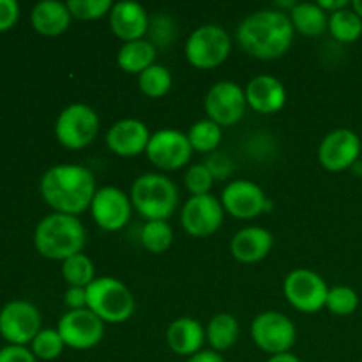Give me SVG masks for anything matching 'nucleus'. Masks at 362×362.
Segmentation results:
<instances>
[{
    "label": "nucleus",
    "instance_id": "nucleus-1",
    "mask_svg": "<svg viewBox=\"0 0 362 362\" xmlns=\"http://www.w3.org/2000/svg\"><path fill=\"white\" fill-rule=\"evenodd\" d=\"M41 197L59 214L80 216L90 209L98 186L94 173L81 165L62 163L45 172L39 182Z\"/></svg>",
    "mask_w": 362,
    "mask_h": 362
},
{
    "label": "nucleus",
    "instance_id": "nucleus-2",
    "mask_svg": "<svg viewBox=\"0 0 362 362\" xmlns=\"http://www.w3.org/2000/svg\"><path fill=\"white\" fill-rule=\"evenodd\" d=\"M293 25L283 11L260 9L244 18L237 28V41L250 57L258 60L281 59L293 42Z\"/></svg>",
    "mask_w": 362,
    "mask_h": 362
},
{
    "label": "nucleus",
    "instance_id": "nucleus-3",
    "mask_svg": "<svg viewBox=\"0 0 362 362\" xmlns=\"http://www.w3.org/2000/svg\"><path fill=\"white\" fill-rule=\"evenodd\" d=\"M87 232L76 216L53 212L42 218L34 230V246L41 257L64 262L83 253Z\"/></svg>",
    "mask_w": 362,
    "mask_h": 362
},
{
    "label": "nucleus",
    "instance_id": "nucleus-4",
    "mask_svg": "<svg viewBox=\"0 0 362 362\" xmlns=\"http://www.w3.org/2000/svg\"><path fill=\"white\" fill-rule=\"evenodd\" d=\"M131 204L145 221H168L179 207V189L163 173H144L131 184Z\"/></svg>",
    "mask_w": 362,
    "mask_h": 362
},
{
    "label": "nucleus",
    "instance_id": "nucleus-5",
    "mask_svg": "<svg viewBox=\"0 0 362 362\" xmlns=\"http://www.w3.org/2000/svg\"><path fill=\"white\" fill-rule=\"evenodd\" d=\"M87 308L105 324H122L133 317L136 303L126 283L101 276L87 286Z\"/></svg>",
    "mask_w": 362,
    "mask_h": 362
},
{
    "label": "nucleus",
    "instance_id": "nucleus-6",
    "mask_svg": "<svg viewBox=\"0 0 362 362\" xmlns=\"http://www.w3.org/2000/svg\"><path fill=\"white\" fill-rule=\"evenodd\" d=\"M232 52V39L221 25H202L186 39L184 53L187 62L200 71L219 67Z\"/></svg>",
    "mask_w": 362,
    "mask_h": 362
},
{
    "label": "nucleus",
    "instance_id": "nucleus-7",
    "mask_svg": "<svg viewBox=\"0 0 362 362\" xmlns=\"http://www.w3.org/2000/svg\"><path fill=\"white\" fill-rule=\"evenodd\" d=\"M99 115L94 108L83 103L66 106L55 120V138L69 151H81L98 138Z\"/></svg>",
    "mask_w": 362,
    "mask_h": 362
},
{
    "label": "nucleus",
    "instance_id": "nucleus-8",
    "mask_svg": "<svg viewBox=\"0 0 362 362\" xmlns=\"http://www.w3.org/2000/svg\"><path fill=\"white\" fill-rule=\"evenodd\" d=\"M251 338L262 352L278 356L292 350L296 345L297 331L293 322L279 311H262L251 324Z\"/></svg>",
    "mask_w": 362,
    "mask_h": 362
},
{
    "label": "nucleus",
    "instance_id": "nucleus-9",
    "mask_svg": "<svg viewBox=\"0 0 362 362\" xmlns=\"http://www.w3.org/2000/svg\"><path fill=\"white\" fill-rule=\"evenodd\" d=\"M283 293L300 313H317L325 308L329 286L320 274L310 269H296L283 281Z\"/></svg>",
    "mask_w": 362,
    "mask_h": 362
},
{
    "label": "nucleus",
    "instance_id": "nucleus-10",
    "mask_svg": "<svg viewBox=\"0 0 362 362\" xmlns=\"http://www.w3.org/2000/svg\"><path fill=\"white\" fill-rule=\"evenodd\" d=\"M207 119L219 127L235 126L246 113V90L232 80H223L209 88L204 101Z\"/></svg>",
    "mask_w": 362,
    "mask_h": 362
},
{
    "label": "nucleus",
    "instance_id": "nucleus-11",
    "mask_svg": "<svg viewBox=\"0 0 362 362\" xmlns=\"http://www.w3.org/2000/svg\"><path fill=\"white\" fill-rule=\"evenodd\" d=\"M193 152L186 133L166 127L152 133L145 154L156 168L177 172L189 163Z\"/></svg>",
    "mask_w": 362,
    "mask_h": 362
},
{
    "label": "nucleus",
    "instance_id": "nucleus-12",
    "mask_svg": "<svg viewBox=\"0 0 362 362\" xmlns=\"http://www.w3.org/2000/svg\"><path fill=\"white\" fill-rule=\"evenodd\" d=\"M219 200L226 214L235 219H243V221L258 218L272 209L271 200L264 193V189L257 182L247 179L232 180L226 184Z\"/></svg>",
    "mask_w": 362,
    "mask_h": 362
},
{
    "label": "nucleus",
    "instance_id": "nucleus-13",
    "mask_svg": "<svg viewBox=\"0 0 362 362\" xmlns=\"http://www.w3.org/2000/svg\"><path fill=\"white\" fill-rule=\"evenodd\" d=\"M41 331V313L28 300H11L0 310V334L9 345L27 346Z\"/></svg>",
    "mask_w": 362,
    "mask_h": 362
},
{
    "label": "nucleus",
    "instance_id": "nucleus-14",
    "mask_svg": "<svg viewBox=\"0 0 362 362\" xmlns=\"http://www.w3.org/2000/svg\"><path fill=\"white\" fill-rule=\"evenodd\" d=\"M225 219V209L219 198L214 194H200L187 198L180 212V225L197 239L211 237L221 228Z\"/></svg>",
    "mask_w": 362,
    "mask_h": 362
},
{
    "label": "nucleus",
    "instance_id": "nucleus-15",
    "mask_svg": "<svg viewBox=\"0 0 362 362\" xmlns=\"http://www.w3.org/2000/svg\"><path fill=\"white\" fill-rule=\"evenodd\" d=\"M90 216L95 225L105 232H120L126 228L133 214L129 194L115 186L98 187L90 204Z\"/></svg>",
    "mask_w": 362,
    "mask_h": 362
},
{
    "label": "nucleus",
    "instance_id": "nucleus-16",
    "mask_svg": "<svg viewBox=\"0 0 362 362\" xmlns=\"http://www.w3.org/2000/svg\"><path fill=\"white\" fill-rule=\"evenodd\" d=\"M362 141L352 129L339 127L331 131L327 136L318 145V163L324 166V170L331 173L345 172L354 168L361 159Z\"/></svg>",
    "mask_w": 362,
    "mask_h": 362
},
{
    "label": "nucleus",
    "instance_id": "nucleus-17",
    "mask_svg": "<svg viewBox=\"0 0 362 362\" xmlns=\"http://www.w3.org/2000/svg\"><path fill=\"white\" fill-rule=\"evenodd\" d=\"M57 331L69 349L90 350L101 343L105 336V322L88 308L66 311L57 324Z\"/></svg>",
    "mask_w": 362,
    "mask_h": 362
},
{
    "label": "nucleus",
    "instance_id": "nucleus-18",
    "mask_svg": "<svg viewBox=\"0 0 362 362\" xmlns=\"http://www.w3.org/2000/svg\"><path fill=\"white\" fill-rule=\"evenodd\" d=\"M151 131L141 120L122 119L113 124L106 133V147L119 158H136L147 151Z\"/></svg>",
    "mask_w": 362,
    "mask_h": 362
},
{
    "label": "nucleus",
    "instance_id": "nucleus-19",
    "mask_svg": "<svg viewBox=\"0 0 362 362\" xmlns=\"http://www.w3.org/2000/svg\"><path fill=\"white\" fill-rule=\"evenodd\" d=\"M110 28L113 34L124 42L145 39L148 32V18L144 6L136 2H117L113 4L108 14Z\"/></svg>",
    "mask_w": 362,
    "mask_h": 362
},
{
    "label": "nucleus",
    "instance_id": "nucleus-20",
    "mask_svg": "<svg viewBox=\"0 0 362 362\" xmlns=\"http://www.w3.org/2000/svg\"><path fill=\"white\" fill-rule=\"evenodd\" d=\"M246 101L253 112L260 115H272L286 105V88L276 76L260 74L247 83Z\"/></svg>",
    "mask_w": 362,
    "mask_h": 362
},
{
    "label": "nucleus",
    "instance_id": "nucleus-21",
    "mask_svg": "<svg viewBox=\"0 0 362 362\" xmlns=\"http://www.w3.org/2000/svg\"><path fill=\"white\" fill-rule=\"evenodd\" d=\"M274 246V237L262 226L240 228L230 243V253L240 264H258L265 260Z\"/></svg>",
    "mask_w": 362,
    "mask_h": 362
},
{
    "label": "nucleus",
    "instance_id": "nucleus-22",
    "mask_svg": "<svg viewBox=\"0 0 362 362\" xmlns=\"http://www.w3.org/2000/svg\"><path fill=\"white\" fill-rule=\"evenodd\" d=\"M205 339V329L198 320L191 317H180L173 320L166 329V343L170 350L180 357H193L202 352Z\"/></svg>",
    "mask_w": 362,
    "mask_h": 362
},
{
    "label": "nucleus",
    "instance_id": "nucleus-23",
    "mask_svg": "<svg viewBox=\"0 0 362 362\" xmlns=\"http://www.w3.org/2000/svg\"><path fill=\"white\" fill-rule=\"evenodd\" d=\"M71 16L66 2L59 0H42L35 4L30 13V23L37 34L46 37H57L69 28Z\"/></svg>",
    "mask_w": 362,
    "mask_h": 362
},
{
    "label": "nucleus",
    "instance_id": "nucleus-24",
    "mask_svg": "<svg viewBox=\"0 0 362 362\" xmlns=\"http://www.w3.org/2000/svg\"><path fill=\"white\" fill-rule=\"evenodd\" d=\"M158 49L148 39H138V41L124 42L117 53V66L127 74H138L140 76L145 69L156 64Z\"/></svg>",
    "mask_w": 362,
    "mask_h": 362
},
{
    "label": "nucleus",
    "instance_id": "nucleus-25",
    "mask_svg": "<svg viewBox=\"0 0 362 362\" xmlns=\"http://www.w3.org/2000/svg\"><path fill=\"white\" fill-rule=\"evenodd\" d=\"M288 16L293 30L306 37H320L329 30V14L317 2H297Z\"/></svg>",
    "mask_w": 362,
    "mask_h": 362
},
{
    "label": "nucleus",
    "instance_id": "nucleus-26",
    "mask_svg": "<svg viewBox=\"0 0 362 362\" xmlns=\"http://www.w3.org/2000/svg\"><path fill=\"white\" fill-rule=\"evenodd\" d=\"M239 320L230 313H218L205 327V339L211 350L221 354L232 349L239 339Z\"/></svg>",
    "mask_w": 362,
    "mask_h": 362
},
{
    "label": "nucleus",
    "instance_id": "nucleus-27",
    "mask_svg": "<svg viewBox=\"0 0 362 362\" xmlns=\"http://www.w3.org/2000/svg\"><path fill=\"white\" fill-rule=\"evenodd\" d=\"M186 134L194 152L212 154V152L218 151L219 144L223 140V127H219L212 120L202 119L194 122Z\"/></svg>",
    "mask_w": 362,
    "mask_h": 362
},
{
    "label": "nucleus",
    "instance_id": "nucleus-28",
    "mask_svg": "<svg viewBox=\"0 0 362 362\" xmlns=\"http://www.w3.org/2000/svg\"><path fill=\"white\" fill-rule=\"evenodd\" d=\"M329 32L332 37L343 45L356 42L362 35V20L352 7L329 14Z\"/></svg>",
    "mask_w": 362,
    "mask_h": 362
},
{
    "label": "nucleus",
    "instance_id": "nucleus-29",
    "mask_svg": "<svg viewBox=\"0 0 362 362\" xmlns=\"http://www.w3.org/2000/svg\"><path fill=\"white\" fill-rule=\"evenodd\" d=\"M172 83V73L168 67L161 66V64H154L138 76V87H140L141 94L151 99H159L168 94Z\"/></svg>",
    "mask_w": 362,
    "mask_h": 362
},
{
    "label": "nucleus",
    "instance_id": "nucleus-30",
    "mask_svg": "<svg viewBox=\"0 0 362 362\" xmlns=\"http://www.w3.org/2000/svg\"><path fill=\"white\" fill-rule=\"evenodd\" d=\"M140 243L148 253L161 255L173 243V230L168 221H145L140 230Z\"/></svg>",
    "mask_w": 362,
    "mask_h": 362
},
{
    "label": "nucleus",
    "instance_id": "nucleus-31",
    "mask_svg": "<svg viewBox=\"0 0 362 362\" xmlns=\"http://www.w3.org/2000/svg\"><path fill=\"white\" fill-rule=\"evenodd\" d=\"M62 278L67 286L87 288L95 279V267L87 255L78 253L62 262Z\"/></svg>",
    "mask_w": 362,
    "mask_h": 362
},
{
    "label": "nucleus",
    "instance_id": "nucleus-32",
    "mask_svg": "<svg viewBox=\"0 0 362 362\" xmlns=\"http://www.w3.org/2000/svg\"><path fill=\"white\" fill-rule=\"evenodd\" d=\"M64 349H66V343L57 329H41L34 341L30 343L32 354L35 356V359L41 361L57 359L62 356Z\"/></svg>",
    "mask_w": 362,
    "mask_h": 362
},
{
    "label": "nucleus",
    "instance_id": "nucleus-33",
    "mask_svg": "<svg viewBox=\"0 0 362 362\" xmlns=\"http://www.w3.org/2000/svg\"><path fill=\"white\" fill-rule=\"evenodd\" d=\"M325 308H327L332 315L349 317V315L356 313V310L359 308V296H357L356 290L350 288V286H332V288H329Z\"/></svg>",
    "mask_w": 362,
    "mask_h": 362
},
{
    "label": "nucleus",
    "instance_id": "nucleus-34",
    "mask_svg": "<svg viewBox=\"0 0 362 362\" xmlns=\"http://www.w3.org/2000/svg\"><path fill=\"white\" fill-rule=\"evenodd\" d=\"M147 35H148V41L156 46V49L172 46L177 37L175 21H173V18L166 13L156 14L154 18H151Z\"/></svg>",
    "mask_w": 362,
    "mask_h": 362
},
{
    "label": "nucleus",
    "instance_id": "nucleus-35",
    "mask_svg": "<svg viewBox=\"0 0 362 362\" xmlns=\"http://www.w3.org/2000/svg\"><path fill=\"white\" fill-rule=\"evenodd\" d=\"M66 4L69 7L71 16L83 21H94L108 16L113 7L110 0H69Z\"/></svg>",
    "mask_w": 362,
    "mask_h": 362
},
{
    "label": "nucleus",
    "instance_id": "nucleus-36",
    "mask_svg": "<svg viewBox=\"0 0 362 362\" xmlns=\"http://www.w3.org/2000/svg\"><path fill=\"white\" fill-rule=\"evenodd\" d=\"M214 177L211 175L207 166L204 163L191 165L184 173V184L189 191L191 197H200V194H211L212 186H214Z\"/></svg>",
    "mask_w": 362,
    "mask_h": 362
},
{
    "label": "nucleus",
    "instance_id": "nucleus-37",
    "mask_svg": "<svg viewBox=\"0 0 362 362\" xmlns=\"http://www.w3.org/2000/svg\"><path fill=\"white\" fill-rule=\"evenodd\" d=\"M204 165L207 166L214 180H226L233 173V161L225 152H212L207 156Z\"/></svg>",
    "mask_w": 362,
    "mask_h": 362
},
{
    "label": "nucleus",
    "instance_id": "nucleus-38",
    "mask_svg": "<svg viewBox=\"0 0 362 362\" xmlns=\"http://www.w3.org/2000/svg\"><path fill=\"white\" fill-rule=\"evenodd\" d=\"M20 18V4L16 0H0V32L11 30Z\"/></svg>",
    "mask_w": 362,
    "mask_h": 362
},
{
    "label": "nucleus",
    "instance_id": "nucleus-39",
    "mask_svg": "<svg viewBox=\"0 0 362 362\" xmlns=\"http://www.w3.org/2000/svg\"><path fill=\"white\" fill-rule=\"evenodd\" d=\"M0 362H37V359L27 346L7 345L0 349Z\"/></svg>",
    "mask_w": 362,
    "mask_h": 362
},
{
    "label": "nucleus",
    "instance_id": "nucleus-40",
    "mask_svg": "<svg viewBox=\"0 0 362 362\" xmlns=\"http://www.w3.org/2000/svg\"><path fill=\"white\" fill-rule=\"evenodd\" d=\"M64 304H66L69 311L85 310L87 308V288L67 286L66 293H64Z\"/></svg>",
    "mask_w": 362,
    "mask_h": 362
},
{
    "label": "nucleus",
    "instance_id": "nucleus-41",
    "mask_svg": "<svg viewBox=\"0 0 362 362\" xmlns=\"http://www.w3.org/2000/svg\"><path fill=\"white\" fill-rule=\"evenodd\" d=\"M186 362H225L221 354L214 352V350H202V352L194 354Z\"/></svg>",
    "mask_w": 362,
    "mask_h": 362
},
{
    "label": "nucleus",
    "instance_id": "nucleus-42",
    "mask_svg": "<svg viewBox=\"0 0 362 362\" xmlns=\"http://www.w3.org/2000/svg\"><path fill=\"white\" fill-rule=\"evenodd\" d=\"M318 6L325 11L327 14L338 13V11L345 9V7H350L349 0H318Z\"/></svg>",
    "mask_w": 362,
    "mask_h": 362
},
{
    "label": "nucleus",
    "instance_id": "nucleus-43",
    "mask_svg": "<svg viewBox=\"0 0 362 362\" xmlns=\"http://www.w3.org/2000/svg\"><path fill=\"white\" fill-rule=\"evenodd\" d=\"M267 362H300L299 357L292 352H285V354H278V356H271L267 359Z\"/></svg>",
    "mask_w": 362,
    "mask_h": 362
},
{
    "label": "nucleus",
    "instance_id": "nucleus-44",
    "mask_svg": "<svg viewBox=\"0 0 362 362\" xmlns=\"http://www.w3.org/2000/svg\"><path fill=\"white\" fill-rule=\"evenodd\" d=\"M350 7L356 11L357 16H359L362 20V0H352V2H350Z\"/></svg>",
    "mask_w": 362,
    "mask_h": 362
},
{
    "label": "nucleus",
    "instance_id": "nucleus-45",
    "mask_svg": "<svg viewBox=\"0 0 362 362\" xmlns=\"http://www.w3.org/2000/svg\"><path fill=\"white\" fill-rule=\"evenodd\" d=\"M361 163H362V151H361Z\"/></svg>",
    "mask_w": 362,
    "mask_h": 362
}]
</instances>
